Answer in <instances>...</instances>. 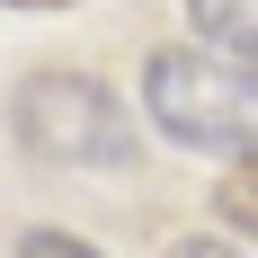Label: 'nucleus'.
<instances>
[{
	"instance_id": "nucleus-1",
	"label": "nucleus",
	"mask_w": 258,
	"mask_h": 258,
	"mask_svg": "<svg viewBox=\"0 0 258 258\" xmlns=\"http://www.w3.org/2000/svg\"><path fill=\"white\" fill-rule=\"evenodd\" d=\"M143 116L160 125V143L205 160L258 169V62L214 45H160L143 62Z\"/></svg>"
},
{
	"instance_id": "nucleus-2",
	"label": "nucleus",
	"mask_w": 258,
	"mask_h": 258,
	"mask_svg": "<svg viewBox=\"0 0 258 258\" xmlns=\"http://www.w3.org/2000/svg\"><path fill=\"white\" fill-rule=\"evenodd\" d=\"M9 134L27 143V160H53V169H134V152H143L125 98L72 62H36L9 89Z\"/></svg>"
},
{
	"instance_id": "nucleus-3",
	"label": "nucleus",
	"mask_w": 258,
	"mask_h": 258,
	"mask_svg": "<svg viewBox=\"0 0 258 258\" xmlns=\"http://www.w3.org/2000/svg\"><path fill=\"white\" fill-rule=\"evenodd\" d=\"M178 9H187V27H196V45L258 62V0H178Z\"/></svg>"
},
{
	"instance_id": "nucleus-4",
	"label": "nucleus",
	"mask_w": 258,
	"mask_h": 258,
	"mask_svg": "<svg viewBox=\"0 0 258 258\" xmlns=\"http://www.w3.org/2000/svg\"><path fill=\"white\" fill-rule=\"evenodd\" d=\"M223 223H232L240 240H258V169H232V178H223Z\"/></svg>"
},
{
	"instance_id": "nucleus-5",
	"label": "nucleus",
	"mask_w": 258,
	"mask_h": 258,
	"mask_svg": "<svg viewBox=\"0 0 258 258\" xmlns=\"http://www.w3.org/2000/svg\"><path fill=\"white\" fill-rule=\"evenodd\" d=\"M9 258H98L80 232H53V223H36V232H18V249Z\"/></svg>"
},
{
	"instance_id": "nucleus-6",
	"label": "nucleus",
	"mask_w": 258,
	"mask_h": 258,
	"mask_svg": "<svg viewBox=\"0 0 258 258\" xmlns=\"http://www.w3.org/2000/svg\"><path fill=\"white\" fill-rule=\"evenodd\" d=\"M169 258H249V249H232V240H214V232H187V240H169Z\"/></svg>"
},
{
	"instance_id": "nucleus-7",
	"label": "nucleus",
	"mask_w": 258,
	"mask_h": 258,
	"mask_svg": "<svg viewBox=\"0 0 258 258\" xmlns=\"http://www.w3.org/2000/svg\"><path fill=\"white\" fill-rule=\"evenodd\" d=\"M9 9H72V0H9Z\"/></svg>"
}]
</instances>
